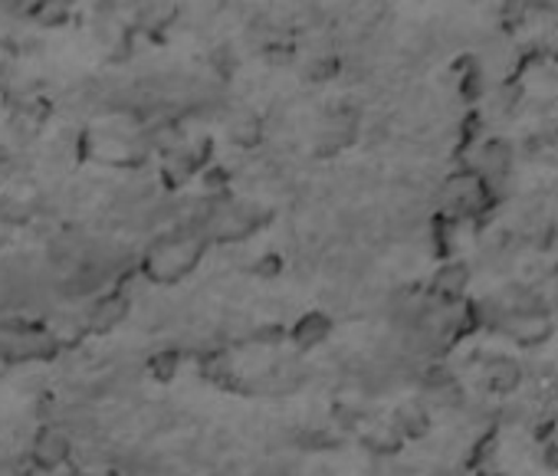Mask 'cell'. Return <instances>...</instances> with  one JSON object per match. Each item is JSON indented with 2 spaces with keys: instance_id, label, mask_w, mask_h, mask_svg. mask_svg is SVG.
<instances>
[{
  "instance_id": "cell-3",
  "label": "cell",
  "mask_w": 558,
  "mask_h": 476,
  "mask_svg": "<svg viewBox=\"0 0 558 476\" xmlns=\"http://www.w3.org/2000/svg\"><path fill=\"white\" fill-rule=\"evenodd\" d=\"M470 168H477L483 178H486V184L493 188V194L503 201V194H506V188L512 184V171H516V162H519V155H516V145L509 142V139H499V136H493V139H483L470 155Z\"/></svg>"
},
{
  "instance_id": "cell-9",
  "label": "cell",
  "mask_w": 558,
  "mask_h": 476,
  "mask_svg": "<svg viewBox=\"0 0 558 476\" xmlns=\"http://www.w3.org/2000/svg\"><path fill=\"white\" fill-rule=\"evenodd\" d=\"M126 312H129V299L119 296V293H112V296H102L92 306L89 319H92V329H112V325H119L126 319Z\"/></svg>"
},
{
  "instance_id": "cell-6",
  "label": "cell",
  "mask_w": 558,
  "mask_h": 476,
  "mask_svg": "<svg viewBox=\"0 0 558 476\" xmlns=\"http://www.w3.org/2000/svg\"><path fill=\"white\" fill-rule=\"evenodd\" d=\"M328 335H332V319H328V316H322V312H309V316L296 319V325L289 329L293 345H296V348H302V351H309V348L322 345Z\"/></svg>"
},
{
  "instance_id": "cell-11",
  "label": "cell",
  "mask_w": 558,
  "mask_h": 476,
  "mask_svg": "<svg viewBox=\"0 0 558 476\" xmlns=\"http://www.w3.org/2000/svg\"><path fill=\"white\" fill-rule=\"evenodd\" d=\"M535 53H545L551 60H558V21H548L538 34H535V43H532Z\"/></svg>"
},
{
  "instance_id": "cell-1",
  "label": "cell",
  "mask_w": 558,
  "mask_h": 476,
  "mask_svg": "<svg viewBox=\"0 0 558 476\" xmlns=\"http://www.w3.org/2000/svg\"><path fill=\"white\" fill-rule=\"evenodd\" d=\"M204 247H207V236L197 227L181 223L174 233L152 244V250L145 254V273L155 283H178L197 267V260L204 257Z\"/></svg>"
},
{
  "instance_id": "cell-7",
  "label": "cell",
  "mask_w": 558,
  "mask_h": 476,
  "mask_svg": "<svg viewBox=\"0 0 558 476\" xmlns=\"http://www.w3.org/2000/svg\"><path fill=\"white\" fill-rule=\"evenodd\" d=\"M263 136H267L263 115L247 112V108H241V112H234V115H231V139H234L237 145H244V149H257V145L263 142Z\"/></svg>"
},
{
  "instance_id": "cell-10",
  "label": "cell",
  "mask_w": 558,
  "mask_h": 476,
  "mask_svg": "<svg viewBox=\"0 0 558 476\" xmlns=\"http://www.w3.org/2000/svg\"><path fill=\"white\" fill-rule=\"evenodd\" d=\"M394 424H398V430H404V434H420V430L427 427V411H424V404H420V401H407V404L394 414Z\"/></svg>"
},
{
  "instance_id": "cell-4",
  "label": "cell",
  "mask_w": 558,
  "mask_h": 476,
  "mask_svg": "<svg viewBox=\"0 0 558 476\" xmlns=\"http://www.w3.org/2000/svg\"><path fill=\"white\" fill-rule=\"evenodd\" d=\"M551 329L555 325L548 319V309H538V312H506V319L499 322L496 332H503L516 345L535 348V345H545L551 338Z\"/></svg>"
},
{
  "instance_id": "cell-8",
  "label": "cell",
  "mask_w": 558,
  "mask_h": 476,
  "mask_svg": "<svg viewBox=\"0 0 558 476\" xmlns=\"http://www.w3.org/2000/svg\"><path fill=\"white\" fill-rule=\"evenodd\" d=\"M483 375H486L490 388L499 391V395H509V391H516L522 385V369L512 359H490Z\"/></svg>"
},
{
  "instance_id": "cell-12",
  "label": "cell",
  "mask_w": 558,
  "mask_h": 476,
  "mask_svg": "<svg viewBox=\"0 0 558 476\" xmlns=\"http://www.w3.org/2000/svg\"><path fill=\"white\" fill-rule=\"evenodd\" d=\"M480 476H499V473H480Z\"/></svg>"
},
{
  "instance_id": "cell-2",
  "label": "cell",
  "mask_w": 558,
  "mask_h": 476,
  "mask_svg": "<svg viewBox=\"0 0 558 476\" xmlns=\"http://www.w3.org/2000/svg\"><path fill=\"white\" fill-rule=\"evenodd\" d=\"M440 204H443L440 210H451L460 220H480L496 210L499 197L493 194V188L477 168L464 165L440 181Z\"/></svg>"
},
{
  "instance_id": "cell-5",
  "label": "cell",
  "mask_w": 558,
  "mask_h": 476,
  "mask_svg": "<svg viewBox=\"0 0 558 476\" xmlns=\"http://www.w3.org/2000/svg\"><path fill=\"white\" fill-rule=\"evenodd\" d=\"M470 280H473V273H470V267L464 260H446L443 267H437V273L430 280V296L440 299V303L464 299Z\"/></svg>"
}]
</instances>
